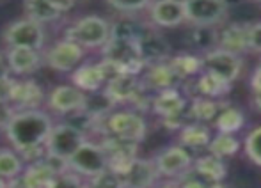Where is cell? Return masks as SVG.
<instances>
[{
    "instance_id": "cell-24",
    "label": "cell",
    "mask_w": 261,
    "mask_h": 188,
    "mask_svg": "<svg viewBox=\"0 0 261 188\" xmlns=\"http://www.w3.org/2000/svg\"><path fill=\"white\" fill-rule=\"evenodd\" d=\"M192 171H196L197 174L206 178L212 183H222L227 176V167L222 158H217L210 153L206 156H201L197 160H194Z\"/></svg>"
},
{
    "instance_id": "cell-40",
    "label": "cell",
    "mask_w": 261,
    "mask_h": 188,
    "mask_svg": "<svg viewBox=\"0 0 261 188\" xmlns=\"http://www.w3.org/2000/svg\"><path fill=\"white\" fill-rule=\"evenodd\" d=\"M251 89H252V93H256V91H261V68H259V66H258V69L252 73Z\"/></svg>"
},
{
    "instance_id": "cell-26",
    "label": "cell",
    "mask_w": 261,
    "mask_h": 188,
    "mask_svg": "<svg viewBox=\"0 0 261 188\" xmlns=\"http://www.w3.org/2000/svg\"><path fill=\"white\" fill-rule=\"evenodd\" d=\"M213 121H215V128L219 133L234 135L244 128L245 116L238 106H226V109H220Z\"/></svg>"
},
{
    "instance_id": "cell-39",
    "label": "cell",
    "mask_w": 261,
    "mask_h": 188,
    "mask_svg": "<svg viewBox=\"0 0 261 188\" xmlns=\"http://www.w3.org/2000/svg\"><path fill=\"white\" fill-rule=\"evenodd\" d=\"M50 2H52V6L59 11V13L64 14V13H69V11L73 9V6L76 4V0H50Z\"/></svg>"
},
{
    "instance_id": "cell-36",
    "label": "cell",
    "mask_w": 261,
    "mask_h": 188,
    "mask_svg": "<svg viewBox=\"0 0 261 188\" xmlns=\"http://www.w3.org/2000/svg\"><path fill=\"white\" fill-rule=\"evenodd\" d=\"M247 50L261 53V21L247 27Z\"/></svg>"
},
{
    "instance_id": "cell-13",
    "label": "cell",
    "mask_w": 261,
    "mask_h": 188,
    "mask_svg": "<svg viewBox=\"0 0 261 188\" xmlns=\"http://www.w3.org/2000/svg\"><path fill=\"white\" fill-rule=\"evenodd\" d=\"M46 93L36 80L31 78H14L9 94V105L18 110H32L45 106Z\"/></svg>"
},
{
    "instance_id": "cell-34",
    "label": "cell",
    "mask_w": 261,
    "mask_h": 188,
    "mask_svg": "<svg viewBox=\"0 0 261 188\" xmlns=\"http://www.w3.org/2000/svg\"><path fill=\"white\" fill-rule=\"evenodd\" d=\"M80 183H84V179L80 178L79 174H75L73 171L66 169V171L57 172V174L54 176L48 188H76Z\"/></svg>"
},
{
    "instance_id": "cell-41",
    "label": "cell",
    "mask_w": 261,
    "mask_h": 188,
    "mask_svg": "<svg viewBox=\"0 0 261 188\" xmlns=\"http://www.w3.org/2000/svg\"><path fill=\"white\" fill-rule=\"evenodd\" d=\"M11 75L9 73V68H7V62H6V53L0 51V76H7Z\"/></svg>"
},
{
    "instance_id": "cell-48",
    "label": "cell",
    "mask_w": 261,
    "mask_h": 188,
    "mask_svg": "<svg viewBox=\"0 0 261 188\" xmlns=\"http://www.w3.org/2000/svg\"><path fill=\"white\" fill-rule=\"evenodd\" d=\"M259 68H261V62H259Z\"/></svg>"
},
{
    "instance_id": "cell-14",
    "label": "cell",
    "mask_w": 261,
    "mask_h": 188,
    "mask_svg": "<svg viewBox=\"0 0 261 188\" xmlns=\"http://www.w3.org/2000/svg\"><path fill=\"white\" fill-rule=\"evenodd\" d=\"M69 80H71V86H75L76 89L84 91L86 94H94L103 89L109 76H107L100 61H84L69 73Z\"/></svg>"
},
{
    "instance_id": "cell-33",
    "label": "cell",
    "mask_w": 261,
    "mask_h": 188,
    "mask_svg": "<svg viewBox=\"0 0 261 188\" xmlns=\"http://www.w3.org/2000/svg\"><path fill=\"white\" fill-rule=\"evenodd\" d=\"M112 9H116L117 13L123 14H134L139 11L148 9V6L151 4V0H105Z\"/></svg>"
},
{
    "instance_id": "cell-42",
    "label": "cell",
    "mask_w": 261,
    "mask_h": 188,
    "mask_svg": "<svg viewBox=\"0 0 261 188\" xmlns=\"http://www.w3.org/2000/svg\"><path fill=\"white\" fill-rule=\"evenodd\" d=\"M156 188H179V183H178V179H169L167 183H164V185H160Z\"/></svg>"
},
{
    "instance_id": "cell-4",
    "label": "cell",
    "mask_w": 261,
    "mask_h": 188,
    "mask_svg": "<svg viewBox=\"0 0 261 188\" xmlns=\"http://www.w3.org/2000/svg\"><path fill=\"white\" fill-rule=\"evenodd\" d=\"M0 41L6 48H32L43 51L46 46L45 25L25 16L16 18L4 25L0 31Z\"/></svg>"
},
{
    "instance_id": "cell-21",
    "label": "cell",
    "mask_w": 261,
    "mask_h": 188,
    "mask_svg": "<svg viewBox=\"0 0 261 188\" xmlns=\"http://www.w3.org/2000/svg\"><path fill=\"white\" fill-rule=\"evenodd\" d=\"M23 16L38 21L41 25L57 23L62 18V14L52 6L50 0H23Z\"/></svg>"
},
{
    "instance_id": "cell-28",
    "label": "cell",
    "mask_w": 261,
    "mask_h": 188,
    "mask_svg": "<svg viewBox=\"0 0 261 188\" xmlns=\"http://www.w3.org/2000/svg\"><path fill=\"white\" fill-rule=\"evenodd\" d=\"M169 64L174 69V73L178 75V78L187 80L190 76L197 75L199 71H203V64H201V57L194 53H179L169 59Z\"/></svg>"
},
{
    "instance_id": "cell-44",
    "label": "cell",
    "mask_w": 261,
    "mask_h": 188,
    "mask_svg": "<svg viewBox=\"0 0 261 188\" xmlns=\"http://www.w3.org/2000/svg\"><path fill=\"white\" fill-rule=\"evenodd\" d=\"M213 188H234L233 185H229V183H217V185L215 186H213Z\"/></svg>"
},
{
    "instance_id": "cell-22",
    "label": "cell",
    "mask_w": 261,
    "mask_h": 188,
    "mask_svg": "<svg viewBox=\"0 0 261 188\" xmlns=\"http://www.w3.org/2000/svg\"><path fill=\"white\" fill-rule=\"evenodd\" d=\"M212 131L204 123H187L179 130V146L189 149H206L212 141Z\"/></svg>"
},
{
    "instance_id": "cell-31",
    "label": "cell",
    "mask_w": 261,
    "mask_h": 188,
    "mask_svg": "<svg viewBox=\"0 0 261 188\" xmlns=\"http://www.w3.org/2000/svg\"><path fill=\"white\" fill-rule=\"evenodd\" d=\"M87 183L93 188H126L123 176L117 171L109 169V167H107L105 171H101L100 174L94 176V178L87 179Z\"/></svg>"
},
{
    "instance_id": "cell-25",
    "label": "cell",
    "mask_w": 261,
    "mask_h": 188,
    "mask_svg": "<svg viewBox=\"0 0 261 188\" xmlns=\"http://www.w3.org/2000/svg\"><path fill=\"white\" fill-rule=\"evenodd\" d=\"M229 91L231 84L224 82V80L217 78L215 75H210L206 71L201 73L199 78L194 82V93H196V96H203V98L220 99Z\"/></svg>"
},
{
    "instance_id": "cell-15",
    "label": "cell",
    "mask_w": 261,
    "mask_h": 188,
    "mask_svg": "<svg viewBox=\"0 0 261 188\" xmlns=\"http://www.w3.org/2000/svg\"><path fill=\"white\" fill-rule=\"evenodd\" d=\"M6 62L11 76L27 78L43 66V53L32 48H6Z\"/></svg>"
},
{
    "instance_id": "cell-9",
    "label": "cell",
    "mask_w": 261,
    "mask_h": 188,
    "mask_svg": "<svg viewBox=\"0 0 261 188\" xmlns=\"http://www.w3.org/2000/svg\"><path fill=\"white\" fill-rule=\"evenodd\" d=\"M86 139V135L71 123H54L45 142V153L68 162V158L79 149Z\"/></svg>"
},
{
    "instance_id": "cell-43",
    "label": "cell",
    "mask_w": 261,
    "mask_h": 188,
    "mask_svg": "<svg viewBox=\"0 0 261 188\" xmlns=\"http://www.w3.org/2000/svg\"><path fill=\"white\" fill-rule=\"evenodd\" d=\"M252 101H254V105L261 110V91H256L254 96H252Z\"/></svg>"
},
{
    "instance_id": "cell-47",
    "label": "cell",
    "mask_w": 261,
    "mask_h": 188,
    "mask_svg": "<svg viewBox=\"0 0 261 188\" xmlns=\"http://www.w3.org/2000/svg\"><path fill=\"white\" fill-rule=\"evenodd\" d=\"M256 2H261V0H256Z\"/></svg>"
},
{
    "instance_id": "cell-32",
    "label": "cell",
    "mask_w": 261,
    "mask_h": 188,
    "mask_svg": "<svg viewBox=\"0 0 261 188\" xmlns=\"http://www.w3.org/2000/svg\"><path fill=\"white\" fill-rule=\"evenodd\" d=\"M244 149L247 158L252 162L254 165L261 167V126L254 128L251 133L247 135L244 144Z\"/></svg>"
},
{
    "instance_id": "cell-30",
    "label": "cell",
    "mask_w": 261,
    "mask_h": 188,
    "mask_svg": "<svg viewBox=\"0 0 261 188\" xmlns=\"http://www.w3.org/2000/svg\"><path fill=\"white\" fill-rule=\"evenodd\" d=\"M208 153L213 154L217 158H231L238 153L240 149V142L234 135H229V133H217L215 137H212V141L208 144Z\"/></svg>"
},
{
    "instance_id": "cell-35",
    "label": "cell",
    "mask_w": 261,
    "mask_h": 188,
    "mask_svg": "<svg viewBox=\"0 0 261 188\" xmlns=\"http://www.w3.org/2000/svg\"><path fill=\"white\" fill-rule=\"evenodd\" d=\"M178 183H179V188H213L217 183H212L208 181L206 178L199 176L196 171L190 169L187 174H183L181 178H178Z\"/></svg>"
},
{
    "instance_id": "cell-37",
    "label": "cell",
    "mask_w": 261,
    "mask_h": 188,
    "mask_svg": "<svg viewBox=\"0 0 261 188\" xmlns=\"http://www.w3.org/2000/svg\"><path fill=\"white\" fill-rule=\"evenodd\" d=\"M13 114H14V109L9 105V103L0 101V133L6 130L7 123H9V119L13 117Z\"/></svg>"
},
{
    "instance_id": "cell-8",
    "label": "cell",
    "mask_w": 261,
    "mask_h": 188,
    "mask_svg": "<svg viewBox=\"0 0 261 188\" xmlns=\"http://www.w3.org/2000/svg\"><path fill=\"white\" fill-rule=\"evenodd\" d=\"M87 106V94L76 89L71 84L55 86L45 96V110L59 117H68L71 114L82 112Z\"/></svg>"
},
{
    "instance_id": "cell-38",
    "label": "cell",
    "mask_w": 261,
    "mask_h": 188,
    "mask_svg": "<svg viewBox=\"0 0 261 188\" xmlns=\"http://www.w3.org/2000/svg\"><path fill=\"white\" fill-rule=\"evenodd\" d=\"M13 82H14V76H11V75L0 76V101L9 103V94H11Z\"/></svg>"
},
{
    "instance_id": "cell-27",
    "label": "cell",
    "mask_w": 261,
    "mask_h": 188,
    "mask_svg": "<svg viewBox=\"0 0 261 188\" xmlns=\"http://www.w3.org/2000/svg\"><path fill=\"white\" fill-rule=\"evenodd\" d=\"M25 169V162L11 146L0 147V178L2 179H16Z\"/></svg>"
},
{
    "instance_id": "cell-10",
    "label": "cell",
    "mask_w": 261,
    "mask_h": 188,
    "mask_svg": "<svg viewBox=\"0 0 261 188\" xmlns=\"http://www.w3.org/2000/svg\"><path fill=\"white\" fill-rule=\"evenodd\" d=\"M201 64H203V71L215 75L217 78L227 84H233L240 76L242 68H244L240 55L220 50V48H213V50L203 53Z\"/></svg>"
},
{
    "instance_id": "cell-20",
    "label": "cell",
    "mask_w": 261,
    "mask_h": 188,
    "mask_svg": "<svg viewBox=\"0 0 261 188\" xmlns=\"http://www.w3.org/2000/svg\"><path fill=\"white\" fill-rule=\"evenodd\" d=\"M247 27L249 25L231 23L219 32V43L217 48L231 51V53H244L247 51Z\"/></svg>"
},
{
    "instance_id": "cell-45",
    "label": "cell",
    "mask_w": 261,
    "mask_h": 188,
    "mask_svg": "<svg viewBox=\"0 0 261 188\" xmlns=\"http://www.w3.org/2000/svg\"><path fill=\"white\" fill-rule=\"evenodd\" d=\"M7 183H9L7 179H2V178H0V188H7Z\"/></svg>"
},
{
    "instance_id": "cell-1",
    "label": "cell",
    "mask_w": 261,
    "mask_h": 188,
    "mask_svg": "<svg viewBox=\"0 0 261 188\" xmlns=\"http://www.w3.org/2000/svg\"><path fill=\"white\" fill-rule=\"evenodd\" d=\"M52 126L54 119L45 109L18 110L9 119L4 135L25 164H31L45 156V142Z\"/></svg>"
},
{
    "instance_id": "cell-5",
    "label": "cell",
    "mask_w": 261,
    "mask_h": 188,
    "mask_svg": "<svg viewBox=\"0 0 261 188\" xmlns=\"http://www.w3.org/2000/svg\"><path fill=\"white\" fill-rule=\"evenodd\" d=\"M149 109L162 117L164 126L171 130H181L187 124V99L185 96L179 93L178 87L172 89L158 91L151 96V105Z\"/></svg>"
},
{
    "instance_id": "cell-17",
    "label": "cell",
    "mask_w": 261,
    "mask_h": 188,
    "mask_svg": "<svg viewBox=\"0 0 261 188\" xmlns=\"http://www.w3.org/2000/svg\"><path fill=\"white\" fill-rule=\"evenodd\" d=\"M137 48L141 59L146 66L148 64H156V62H164L171 59V45L167 43V39L160 34V32L153 31L151 27H148L141 34V38L137 39Z\"/></svg>"
},
{
    "instance_id": "cell-19",
    "label": "cell",
    "mask_w": 261,
    "mask_h": 188,
    "mask_svg": "<svg viewBox=\"0 0 261 188\" xmlns=\"http://www.w3.org/2000/svg\"><path fill=\"white\" fill-rule=\"evenodd\" d=\"M141 82L144 86L146 91L149 93H158V91L164 89H172V87L178 86L181 80L178 78V75L174 73V69L171 68L169 61L156 62V64H148L142 69Z\"/></svg>"
},
{
    "instance_id": "cell-12",
    "label": "cell",
    "mask_w": 261,
    "mask_h": 188,
    "mask_svg": "<svg viewBox=\"0 0 261 188\" xmlns=\"http://www.w3.org/2000/svg\"><path fill=\"white\" fill-rule=\"evenodd\" d=\"M153 164L156 167L158 176H164L169 179H178L192 169V154L183 146H169L162 149L153 158Z\"/></svg>"
},
{
    "instance_id": "cell-6",
    "label": "cell",
    "mask_w": 261,
    "mask_h": 188,
    "mask_svg": "<svg viewBox=\"0 0 261 188\" xmlns=\"http://www.w3.org/2000/svg\"><path fill=\"white\" fill-rule=\"evenodd\" d=\"M66 164H68L69 171L79 174L84 181L94 178V176L100 174L101 171H105L109 167L101 144L96 141H91V139H86L80 144V147L68 158Z\"/></svg>"
},
{
    "instance_id": "cell-46",
    "label": "cell",
    "mask_w": 261,
    "mask_h": 188,
    "mask_svg": "<svg viewBox=\"0 0 261 188\" xmlns=\"http://www.w3.org/2000/svg\"><path fill=\"white\" fill-rule=\"evenodd\" d=\"M76 188H93V186H91V185H89V183H87V181H84V183H80V185L76 186Z\"/></svg>"
},
{
    "instance_id": "cell-18",
    "label": "cell",
    "mask_w": 261,
    "mask_h": 188,
    "mask_svg": "<svg viewBox=\"0 0 261 188\" xmlns=\"http://www.w3.org/2000/svg\"><path fill=\"white\" fill-rule=\"evenodd\" d=\"M126 188H155L158 181V172L153 160L135 156L121 172Z\"/></svg>"
},
{
    "instance_id": "cell-23",
    "label": "cell",
    "mask_w": 261,
    "mask_h": 188,
    "mask_svg": "<svg viewBox=\"0 0 261 188\" xmlns=\"http://www.w3.org/2000/svg\"><path fill=\"white\" fill-rule=\"evenodd\" d=\"M222 109V103L219 99L203 98V96H194L192 103L187 105V116L194 123H208L217 117V114Z\"/></svg>"
},
{
    "instance_id": "cell-29",
    "label": "cell",
    "mask_w": 261,
    "mask_h": 188,
    "mask_svg": "<svg viewBox=\"0 0 261 188\" xmlns=\"http://www.w3.org/2000/svg\"><path fill=\"white\" fill-rule=\"evenodd\" d=\"M217 43H219V31L215 27L194 25L192 31H190V46L203 51V53L217 48Z\"/></svg>"
},
{
    "instance_id": "cell-3",
    "label": "cell",
    "mask_w": 261,
    "mask_h": 188,
    "mask_svg": "<svg viewBox=\"0 0 261 188\" xmlns=\"http://www.w3.org/2000/svg\"><path fill=\"white\" fill-rule=\"evenodd\" d=\"M100 133L141 144L148 135V123L144 116L134 109H112L107 116L101 117Z\"/></svg>"
},
{
    "instance_id": "cell-7",
    "label": "cell",
    "mask_w": 261,
    "mask_h": 188,
    "mask_svg": "<svg viewBox=\"0 0 261 188\" xmlns=\"http://www.w3.org/2000/svg\"><path fill=\"white\" fill-rule=\"evenodd\" d=\"M43 64L57 73H71L80 62L86 61L87 51L69 39L59 38L50 46L43 48Z\"/></svg>"
},
{
    "instance_id": "cell-16",
    "label": "cell",
    "mask_w": 261,
    "mask_h": 188,
    "mask_svg": "<svg viewBox=\"0 0 261 188\" xmlns=\"http://www.w3.org/2000/svg\"><path fill=\"white\" fill-rule=\"evenodd\" d=\"M149 20L162 29H174L185 21L183 0H151L148 6Z\"/></svg>"
},
{
    "instance_id": "cell-11",
    "label": "cell",
    "mask_w": 261,
    "mask_h": 188,
    "mask_svg": "<svg viewBox=\"0 0 261 188\" xmlns=\"http://www.w3.org/2000/svg\"><path fill=\"white\" fill-rule=\"evenodd\" d=\"M185 7V21L192 25H210L215 27L217 23L226 20L227 0H183Z\"/></svg>"
},
{
    "instance_id": "cell-2",
    "label": "cell",
    "mask_w": 261,
    "mask_h": 188,
    "mask_svg": "<svg viewBox=\"0 0 261 188\" xmlns=\"http://www.w3.org/2000/svg\"><path fill=\"white\" fill-rule=\"evenodd\" d=\"M110 23L100 14L79 16L68 23L62 31V38L76 43L84 50H101L110 39Z\"/></svg>"
}]
</instances>
